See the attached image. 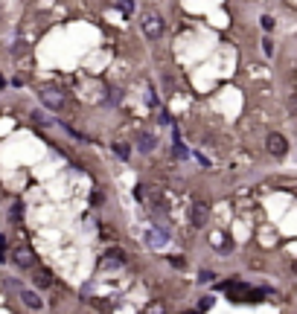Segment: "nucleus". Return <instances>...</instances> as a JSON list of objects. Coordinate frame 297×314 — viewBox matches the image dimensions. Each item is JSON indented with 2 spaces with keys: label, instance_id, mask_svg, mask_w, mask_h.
Segmentation results:
<instances>
[{
  "label": "nucleus",
  "instance_id": "423d86ee",
  "mask_svg": "<svg viewBox=\"0 0 297 314\" xmlns=\"http://www.w3.org/2000/svg\"><path fill=\"white\" fill-rule=\"evenodd\" d=\"M204 218H207V204H204V201L192 204V224H195V227H201Z\"/></svg>",
  "mask_w": 297,
  "mask_h": 314
},
{
  "label": "nucleus",
  "instance_id": "0eeeda50",
  "mask_svg": "<svg viewBox=\"0 0 297 314\" xmlns=\"http://www.w3.org/2000/svg\"><path fill=\"white\" fill-rule=\"evenodd\" d=\"M122 262H125V253H122L119 247H114V250L105 253V265H122Z\"/></svg>",
  "mask_w": 297,
  "mask_h": 314
},
{
  "label": "nucleus",
  "instance_id": "9b49d317",
  "mask_svg": "<svg viewBox=\"0 0 297 314\" xmlns=\"http://www.w3.org/2000/svg\"><path fill=\"white\" fill-rule=\"evenodd\" d=\"M111 149H114V154H117L119 160H129V146H122V143H114Z\"/></svg>",
  "mask_w": 297,
  "mask_h": 314
},
{
  "label": "nucleus",
  "instance_id": "7ed1b4c3",
  "mask_svg": "<svg viewBox=\"0 0 297 314\" xmlns=\"http://www.w3.org/2000/svg\"><path fill=\"white\" fill-rule=\"evenodd\" d=\"M265 149L271 151L274 157H283L285 151H288V143H285L283 134H271V137L265 140Z\"/></svg>",
  "mask_w": 297,
  "mask_h": 314
},
{
  "label": "nucleus",
  "instance_id": "ddd939ff",
  "mask_svg": "<svg viewBox=\"0 0 297 314\" xmlns=\"http://www.w3.org/2000/svg\"><path fill=\"white\" fill-rule=\"evenodd\" d=\"M0 262H6V239L0 236Z\"/></svg>",
  "mask_w": 297,
  "mask_h": 314
},
{
  "label": "nucleus",
  "instance_id": "20e7f679",
  "mask_svg": "<svg viewBox=\"0 0 297 314\" xmlns=\"http://www.w3.org/2000/svg\"><path fill=\"white\" fill-rule=\"evenodd\" d=\"M15 262H18V267H32L35 265V256H32L29 247H18L15 250Z\"/></svg>",
  "mask_w": 297,
  "mask_h": 314
},
{
  "label": "nucleus",
  "instance_id": "9d476101",
  "mask_svg": "<svg viewBox=\"0 0 297 314\" xmlns=\"http://www.w3.org/2000/svg\"><path fill=\"white\" fill-rule=\"evenodd\" d=\"M35 285H41V288H47V285H53V274H50V271H38V277H35Z\"/></svg>",
  "mask_w": 297,
  "mask_h": 314
},
{
  "label": "nucleus",
  "instance_id": "f8f14e48",
  "mask_svg": "<svg viewBox=\"0 0 297 314\" xmlns=\"http://www.w3.org/2000/svg\"><path fill=\"white\" fill-rule=\"evenodd\" d=\"M117 6L122 12H125V15H131V12H134V6H131V0H117Z\"/></svg>",
  "mask_w": 297,
  "mask_h": 314
},
{
  "label": "nucleus",
  "instance_id": "1a4fd4ad",
  "mask_svg": "<svg viewBox=\"0 0 297 314\" xmlns=\"http://www.w3.org/2000/svg\"><path fill=\"white\" fill-rule=\"evenodd\" d=\"M137 149L149 154V151L155 149V137H152V134H140V137H137Z\"/></svg>",
  "mask_w": 297,
  "mask_h": 314
},
{
  "label": "nucleus",
  "instance_id": "4468645a",
  "mask_svg": "<svg viewBox=\"0 0 297 314\" xmlns=\"http://www.w3.org/2000/svg\"><path fill=\"white\" fill-rule=\"evenodd\" d=\"M198 308H204V311H207V308H213V300H210V297H204V300L198 302Z\"/></svg>",
  "mask_w": 297,
  "mask_h": 314
},
{
  "label": "nucleus",
  "instance_id": "f03ea898",
  "mask_svg": "<svg viewBox=\"0 0 297 314\" xmlns=\"http://www.w3.org/2000/svg\"><path fill=\"white\" fill-rule=\"evenodd\" d=\"M38 96H41V102L47 105V108H53V111H59L61 105H64V93H61L59 87H41Z\"/></svg>",
  "mask_w": 297,
  "mask_h": 314
},
{
  "label": "nucleus",
  "instance_id": "2eb2a0df",
  "mask_svg": "<svg viewBox=\"0 0 297 314\" xmlns=\"http://www.w3.org/2000/svg\"><path fill=\"white\" fill-rule=\"evenodd\" d=\"M24 215V209H21V204H15V209H12V218H21Z\"/></svg>",
  "mask_w": 297,
  "mask_h": 314
},
{
  "label": "nucleus",
  "instance_id": "f257e3e1",
  "mask_svg": "<svg viewBox=\"0 0 297 314\" xmlns=\"http://www.w3.org/2000/svg\"><path fill=\"white\" fill-rule=\"evenodd\" d=\"M140 26H143V32H146V38H152V41H155L157 35L163 32V18H160L157 12H143Z\"/></svg>",
  "mask_w": 297,
  "mask_h": 314
},
{
  "label": "nucleus",
  "instance_id": "39448f33",
  "mask_svg": "<svg viewBox=\"0 0 297 314\" xmlns=\"http://www.w3.org/2000/svg\"><path fill=\"white\" fill-rule=\"evenodd\" d=\"M21 300H24V305H26V308H32V311H38V308L44 305L35 291H26V288H21Z\"/></svg>",
  "mask_w": 297,
  "mask_h": 314
},
{
  "label": "nucleus",
  "instance_id": "6e6552de",
  "mask_svg": "<svg viewBox=\"0 0 297 314\" xmlns=\"http://www.w3.org/2000/svg\"><path fill=\"white\" fill-rule=\"evenodd\" d=\"M149 244H152V247H163V244H166V233L163 230H149Z\"/></svg>",
  "mask_w": 297,
  "mask_h": 314
}]
</instances>
